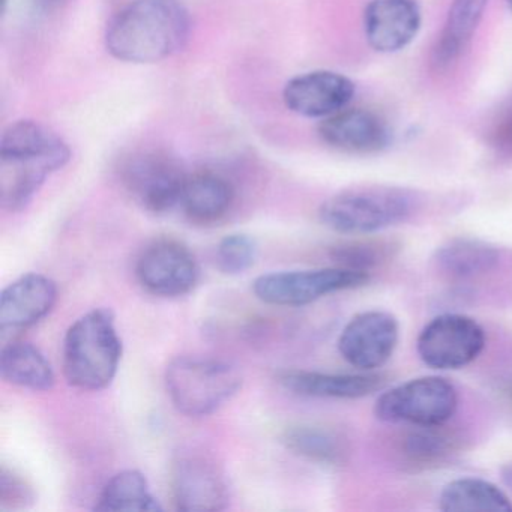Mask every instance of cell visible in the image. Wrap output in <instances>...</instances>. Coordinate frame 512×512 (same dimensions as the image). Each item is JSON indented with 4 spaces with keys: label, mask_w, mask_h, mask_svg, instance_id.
<instances>
[{
    "label": "cell",
    "mask_w": 512,
    "mask_h": 512,
    "mask_svg": "<svg viewBox=\"0 0 512 512\" xmlns=\"http://www.w3.org/2000/svg\"><path fill=\"white\" fill-rule=\"evenodd\" d=\"M191 17L181 0H133L107 23L106 49L128 64H155L187 46Z\"/></svg>",
    "instance_id": "cell-1"
},
{
    "label": "cell",
    "mask_w": 512,
    "mask_h": 512,
    "mask_svg": "<svg viewBox=\"0 0 512 512\" xmlns=\"http://www.w3.org/2000/svg\"><path fill=\"white\" fill-rule=\"evenodd\" d=\"M71 149L58 133L37 121H17L0 139V203L23 211L52 173L64 169Z\"/></svg>",
    "instance_id": "cell-2"
},
{
    "label": "cell",
    "mask_w": 512,
    "mask_h": 512,
    "mask_svg": "<svg viewBox=\"0 0 512 512\" xmlns=\"http://www.w3.org/2000/svg\"><path fill=\"white\" fill-rule=\"evenodd\" d=\"M122 341L109 308L83 314L68 329L62 349L67 382L80 391H103L118 374Z\"/></svg>",
    "instance_id": "cell-3"
},
{
    "label": "cell",
    "mask_w": 512,
    "mask_h": 512,
    "mask_svg": "<svg viewBox=\"0 0 512 512\" xmlns=\"http://www.w3.org/2000/svg\"><path fill=\"white\" fill-rule=\"evenodd\" d=\"M415 194L406 188L371 185L340 191L322 203L319 218L344 235H371L404 223L415 212Z\"/></svg>",
    "instance_id": "cell-4"
},
{
    "label": "cell",
    "mask_w": 512,
    "mask_h": 512,
    "mask_svg": "<svg viewBox=\"0 0 512 512\" xmlns=\"http://www.w3.org/2000/svg\"><path fill=\"white\" fill-rule=\"evenodd\" d=\"M167 394L178 412L190 418L212 415L241 389L236 365L203 356H178L166 368Z\"/></svg>",
    "instance_id": "cell-5"
},
{
    "label": "cell",
    "mask_w": 512,
    "mask_h": 512,
    "mask_svg": "<svg viewBox=\"0 0 512 512\" xmlns=\"http://www.w3.org/2000/svg\"><path fill=\"white\" fill-rule=\"evenodd\" d=\"M458 394L445 377L407 380L383 392L374 413L383 422H407L419 427L445 425L457 412Z\"/></svg>",
    "instance_id": "cell-6"
},
{
    "label": "cell",
    "mask_w": 512,
    "mask_h": 512,
    "mask_svg": "<svg viewBox=\"0 0 512 512\" xmlns=\"http://www.w3.org/2000/svg\"><path fill=\"white\" fill-rule=\"evenodd\" d=\"M368 272L334 266L310 271H281L260 275L253 284L254 295L268 305L302 307L332 293L367 286Z\"/></svg>",
    "instance_id": "cell-7"
},
{
    "label": "cell",
    "mask_w": 512,
    "mask_h": 512,
    "mask_svg": "<svg viewBox=\"0 0 512 512\" xmlns=\"http://www.w3.org/2000/svg\"><path fill=\"white\" fill-rule=\"evenodd\" d=\"M187 178L178 158L164 151L137 152L121 166L125 190L152 214H166L181 203Z\"/></svg>",
    "instance_id": "cell-8"
},
{
    "label": "cell",
    "mask_w": 512,
    "mask_h": 512,
    "mask_svg": "<svg viewBox=\"0 0 512 512\" xmlns=\"http://www.w3.org/2000/svg\"><path fill=\"white\" fill-rule=\"evenodd\" d=\"M485 341L484 329L475 319L466 314L445 313L424 326L416 350L427 367L460 370L478 359Z\"/></svg>",
    "instance_id": "cell-9"
},
{
    "label": "cell",
    "mask_w": 512,
    "mask_h": 512,
    "mask_svg": "<svg viewBox=\"0 0 512 512\" xmlns=\"http://www.w3.org/2000/svg\"><path fill=\"white\" fill-rule=\"evenodd\" d=\"M139 283L161 298L188 295L199 281V265L187 245L172 238L155 239L136 263Z\"/></svg>",
    "instance_id": "cell-10"
},
{
    "label": "cell",
    "mask_w": 512,
    "mask_h": 512,
    "mask_svg": "<svg viewBox=\"0 0 512 512\" xmlns=\"http://www.w3.org/2000/svg\"><path fill=\"white\" fill-rule=\"evenodd\" d=\"M400 338L397 317L388 311L356 314L338 338V350L347 364L361 371L383 367L394 355Z\"/></svg>",
    "instance_id": "cell-11"
},
{
    "label": "cell",
    "mask_w": 512,
    "mask_h": 512,
    "mask_svg": "<svg viewBox=\"0 0 512 512\" xmlns=\"http://www.w3.org/2000/svg\"><path fill=\"white\" fill-rule=\"evenodd\" d=\"M170 485L173 502L179 511H221L229 505L226 476L214 461L197 452L176 458Z\"/></svg>",
    "instance_id": "cell-12"
},
{
    "label": "cell",
    "mask_w": 512,
    "mask_h": 512,
    "mask_svg": "<svg viewBox=\"0 0 512 512\" xmlns=\"http://www.w3.org/2000/svg\"><path fill=\"white\" fill-rule=\"evenodd\" d=\"M356 86L335 71L317 70L299 74L286 83L283 101L290 112L310 119H326L349 106Z\"/></svg>",
    "instance_id": "cell-13"
},
{
    "label": "cell",
    "mask_w": 512,
    "mask_h": 512,
    "mask_svg": "<svg viewBox=\"0 0 512 512\" xmlns=\"http://www.w3.org/2000/svg\"><path fill=\"white\" fill-rule=\"evenodd\" d=\"M422 25L416 0H371L364 11L368 46L377 53H397L418 37Z\"/></svg>",
    "instance_id": "cell-14"
},
{
    "label": "cell",
    "mask_w": 512,
    "mask_h": 512,
    "mask_svg": "<svg viewBox=\"0 0 512 512\" xmlns=\"http://www.w3.org/2000/svg\"><path fill=\"white\" fill-rule=\"evenodd\" d=\"M58 301V287L43 274L22 275L0 295V331L22 332L37 325Z\"/></svg>",
    "instance_id": "cell-15"
},
{
    "label": "cell",
    "mask_w": 512,
    "mask_h": 512,
    "mask_svg": "<svg viewBox=\"0 0 512 512\" xmlns=\"http://www.w3.org/2000/svg\"><path fill=\"white\" fill-rule=\"evenodd\" d=\"M319 136L337 151L364 155L382 152L392 140L388 124L365 109H344L323 119Z\"/></svg>",
    "instance_id": "cell-16"
},
{
    "label": "cell",
    "mask_w": 512,
    "mask_h": 512,
    "mask_svg": "<svg viewBox=\"0 0 512 512\" xmlns=\"http://www.w3.org/2000/svg\"><path fill=\"white\" fill-rule=\"evenodd\" d=\"M287 391L304 397L358 400L382 391L386 377L373 371L362 373H320V371L284 370L277 376Z\"/></svg>",
    "instance_id": "cell-17"
},
{
    "label": "cell",
    "mask_w": 512,
    "mask_h": 512,
    "mask_svg": "<svg viewBox=\"0 0 512 512\" xmlns=\"http://www.w3.org/2000/svg\"><path fill=\"white\" fill-rule=\"evenodd\" d=\"M235 199V187L226 176L200 170L188 175L179 205L191 223L212 226L229 215Z\"/></svg>",
    "instance_id": "cell-18"
},
{
    "label": "cell",
    "mask_w": 512,
    "mask_h": 512,
    "mask_svg": "<svg viewBox=\"0 0 512 512\" xmlns=\"http://www.w3.org/2000/svg\"><path fill=\"white\" fill-rule=\"evenodd\" d=\"M500 260L494 245L481 239L455 238L437 248L434 263L451 280L466 281L493 271Z\"/></svg>",
    "instance_id": "cell-19"
},
{
    "label": "cell",
    "mask_w": 512,
    "mask_h": 512,
    "mask_svg": "<svg viewBox=\"0 0 512 512\" xmlns=\"http://www.w3.org/2000/svg\"><path fill=\"white\" fill-rule=\"evenodd\" d=\"M488 0H454L433 50L437 68H446L461 58L484 16Z\"/></svg>",
    "instance_id": "cell-20"
},
{
    "label": "cell",
    "mask_w": 512,
    "mask_h": 512,
    "mask_svg": "<svg viewBox=\"0 0 512 512\" xmlns=\"http://www.w3.org/2000/svg\"><path fill=\"white\" fill-rule=\"evenodd\" d=\"M0 374L5 382L35 392L55 386L56 376L49 359L34 344L13 341L0 352Z\"/></svg>",
    "instance_id": "cell-21"
},
{
    "label": "cell",
    "mask_w": 512,
    "mask_h": 512,
    "mask_svg": "<svg viewBox=\"0 0 512 512\" xmlns=\"http://www.w3.org/2000/svg\"><path fill=\"white\" fill-rule=\"evenodd\" d=\"M439 509L445 512H512L508 494L493 482L460 478L440 491Z\"/></svg>",
    "instance_id": "cell-22"
},
{
    "label": "cell",
    "mask_w": 512,
    "mask_h": 512,
    "mask_svg": "<svg viewBox=\"0 0 512 512\" xmlns=\"http://www.w3.org/2000/svg\"><path fill=\"white\" fill-rule=\"evenodd\" d=\"M161 505L149 488L148 479L139 470L116 473L107 481L95 503V511H161Z\"/></svg>",
    "instance_id": "cell-23"
},
{
    "label": "cell",
    "mask_w": 512,
    "mask_h": 512,
    "mask_svg": "<svg viewBox=\"0 0 512 512\" xmlns=\"http://www.w3.org/2000/svg\"><path fill=\"white\" fill-rule=\"evenodd\" d=\"M283 442L293 454L313 463L338 466L346 460L347 448L343 437L326 428L298 425L286 430Z\"/></svg>",
    "instance_id": "cell-24"
},
{
    "label": "cell",
    "mask_w": 512,
    "mask_h": 512,
    "mask_svg": "<svg viewBox=\"0 0 512 512\" xmlns=\"http://www.w3.org/2000/svg\"><path fill=\"white\" fill-rule=\"evenodd\" d=\"M457 449V439L443 425L433 427H419L404 437V461L413 469H430L445 463Z\"/></svg>",
    "instance_id": "cell-25"
},
{
    "label": "cell",
    "mask_w": 512,
    "mask_h": 512,
    "mask_svg": "<svg viewBox=\"0 0 512 512\" xmlns=\"http://www.w3.org/2000/svg\"><path fill=\"white\" fill-rule=\"evenodd\" d=\"M395 247L386 241H353L344 242L332 250L331 257L337 266L368 272L382 263L388 262L394 256Z\"/></svg>",
    "instance_id": "cell-26"
},
{
    "label": "cell",
    "mask_w": 512,
    "mask_h": 512,
    "mask_svg": "<svg viewBox=\"0 0 512 512\" xmlns=\"http://www.w3.org/2000/svg\"><path fill=\"white\" fill-rule=\"evenodd\" d=\"M215 257H217L218 269L223 274H244L256 262V241L251 236L241 235V233L226 236L218 244Z\"/></svg>",
    "instance_id": "cell-27"
},
{
    "label": "cell",
    "mask_w": 512,
    "mask_h": 512,
    "mask_svg": "<svg viewBox=\"0 0 512 512\" xmlns=\"http://www.w3.org/2000/svg\"><path fill=\"white\" fill-rule=\"evenodd\" d=\"M35 503L32 485L8 467L0 470V511H23Z\"/></svg>",
    "instance_id": "cell-28"
},
{
    "label": "cell",
    "mask_w": 512,
    "mask_h": 512,
    "mask_svg": "<svg viewBox=\"0 0 512 512\" xmlns=\"http://www.w3.org/2000/svg\"><path fill=\"white\" fill-rule=\"evenodd\" d=\"M500 479L508 490L512 491V461L500 467Z\"/></svg>",
    "instance_id": "cell-29"
},
{
    "label": "cell",
    "mask_w": 512,
    "mask_h": 512,
    "mask_svg": "<svg viewBox=\"0 0 512 512\" xmlns=\"http://www.w3.org/2000/svg\"><path fill=\"white\" fill-rule=\"evenodd\" d=\"M62 2H64V0H35V5H37L40 10L52 11L58 8Z\"/></svg>",
    "instance_id": "cell-30"
},
{
    "label": "cell",
    "mask_w": 512,
    "mask_h": 512,
    "mask_svg": "<svg viewBox=\"0 0 512 512\" xmlns=\"http://www.w3.org/2000/svg\"><path fill=\"white\" fill-rule=\"evenodd\" d=\"M506 2H508L509 8L512 10V0H506Z\"/></svg>",
    "instance_id": "cell-31"
},
{
    "label": "cell",
    "mask_w": 512,
    "mask_h": 512,
    "mask_svg": "<svg viewBox=\"0 0 512 512\" xmlns=\"http://www.w3.org/2000/svg\"><path fill=\"white\" fill-rule=\"evenodd\" d=\"M509 397H511V403H512V389H511V394H509Z\"/></svg>",
    "instance_id": "cell-32"
}]
</instances>
